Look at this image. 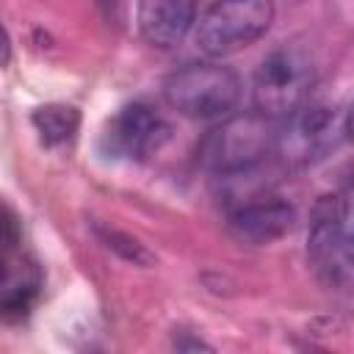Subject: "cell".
Masks as SVG:
<instances>
[{
	"instance_id": "cell-9",
	"label": "cell",
	"mask_w": 354,
	"mask_h": 354,
	"mask_svg": "<svg viewBox=\"0 0 354 354\" xmlns=\"http://www.w3.org/2000/svg\"><path fill=\"white\" fill-rule=\"evenodd\" d=\"M138 30L160 50H169L185 39L196 22V0H138Z\"/></svg>"
},
{
	"instance_id": "cell-11",
	"label": "cell",
	"mask_w": 354,
	"mask_h": 354,
	"mask_svg": "<svg viewBox=\"0 0 354 354\" xmlns=\"http://www.w3.org/2000/svg\"><path fill=\"white\" fill-rule=\"evenodd\" d=\"M100 232L105 235L108 246H111V249H116L119 254H124L127 260L141 263V266H149V263H152V254H149L138 241H133L130 235H122V232H116V230H100Z\"/></svg>"
},
{
	"instance_id": "cell-10",
	"label": "cell",
	"mask_w": 354,
	"mask_h": 354,
	"mask_svg": "<svg viewBox=\"0 0 354 354\" xmlns=\"http://www.w3.org/2000/svg\"><path fill=\"white\" fill-rule=\"evenodd\" d=\"M30 119H33V127H36L39 138H41L47 147H58V144L72 141L75 133H77V127H80V113H77V108L61 105V102L36 108Z\"/></svg>"
},
{
	"instance_id": "cell-1",
	"label": "cell",
	"mask_w": 354,
	"mask_h": 354,
	"mask_svg": "<svg viewBox=\"0 0 354 354\" xmlns=\"http://www.w3.org/2000/svg\"><path fill=\"white\" fill-rule=\"evenodd\" d=\"M163 97L169 108L185 119L216 122L235 111L241 100V80L230 66L216 61L185 64L166 77Z\"/></svg>"
},
{
	"instance_id": "cell-5",
	"label": "cell",
	"mask_w": 354,
	"mask_h": 354,
	"mask_svg": "<svg viewBox=\"0 0 354 354\" xmlns=\"http://www.w3.org/2000/svg\"><path fill=\"white\" fill-rule=\"evenodd\" d=\"M277 133L266 116H235L207 133L202 160L218 174H232L257 166L274 149Z\"/></svg>"
},
{
	"instance_id": "cell-14",
	"label": "cell",
	"mask_w": 354,
	"mask_h": 354,
	"mask_svg": "<svg viewBox=\"0 0 354 354\" xmlns=\"http://www.w3.org/2000/svg\"><path fill=\"white\" fill-rule=\"evenodd\" d=\"M6 277V268H3V260H0V279Z\"/></svg>"
},
{
	"instance_id": "cell-13",
	"label": "cell",
	"mask_w": 354,
	"mask_h": 354,
	"mask_svg": "<svg viewBox=\"0 0 354 354\" xmlns=\"http://www.w3.org/2000/svg\"><path fill=\"white\" fill-rule=\"evenodd\" d=\"M8 58H11V41H8V36H6V30L0 25V66L8 64Z\"/></svg>"
},
{
	"instance_id": "cell-2",
	"label": "cell",
	"mask_w": 354,
	"mask_h": 354,
	"mask_svg": "<svg viewBox=\"0 0 354 354\" xmlns=\"http://www.w3.org/2000/svg\"><path fill=\"white\" fill-rule=\"evenodd\" d=\"M274 22V0H216L196 22V47L210 58L254 44Z\"/></svg>"
},
{
	"instance_id": "cell-4",
	"label": "cell",
	"mask_w": 354,
	"mask_h": 354,
	"mask_svg": "<svg viewBox=\"0 0 354 354\" xmlns=\"http://www.w3.org/2000/svg\"><path fill=\"white\" fill-rule=\"evenodd\" d=\"M307 254L315 274L335 288H346L351 279V235L346 199L332 194L321 196L313 207Z\"/></svg>"
},
{
	"instance_id": "cell-3",
	"label": "cell",
	"mask_w": 354,
	"mask_h": 354,
	"mask_svg": "<svg viewBox=\"0 0 354 354\" xmlns=\"http://www.w3.org/2000/svg\"><path fill=\"white\" fill-rule=\"evenodd\" d=\"M315 80L313 61L299 47H279L254 72V108L266 119H285L307 102Z\"/></svg>"
},
{
	"instance_id": "cell-6",
	"label": "cell",
	"mask_w": 354,
	"mask_h": 354,
	"mask_svg": "<svg viewBox=\"0 0 354 354\" xmlns=\"http://www.w3.org/2000/svg\"><path fill=\"white\" fill-rule=\"evenodd\" d=\"M288 119V127L277 133L274 149L290 163H310L329 152L348 130L346 113L326 105H301Z\"/></svg>"
},
{
	"instance_id": "cell-8",
	"label": "cell",
	"mask_w": 354,
	"mask_h": 354,
	"mask_svg": "<svg viewBox=\"0 0 354 354\" xmlns=\"http://www.w3.org/2000/svg\"><path fill=\"white\" fill-rule=\"evenodd\" d=\"M296 224V210L271 191L252 194L230 205V230L238 241L263 246L285 238Z\"/></svg>"
},
{
	"instance_id": "cell-12",
	"label": "cell",
	"mask_w": 354,
	"mask_h": 354,
	"mask_svg": "<svg viewBox=\"0 0 354 354\" xmlns=\"http://www.w3.org/2000/svg\"><path fill=\"white\" fill-rule=\"evenodd\" d=\"M30 301H33V290L17 288V290H11V293H6L0 299V315H6V318H22V315H28Z\"/></svg>"
},
{
	"instance_id": "cell-7",
	"label": "cell",
	"mask_w": 354,
	"mask_h": 354,
	"mask_svg": "<svg viewBox=\"0 0 354 354\" xmlns=\"http://www.w3.org/2000/svg\"><path fill=\"white\" fill-rule=\"evenodd\" d=\"M169 138V124L163 116L147 102L122 105L102 130V149L111 158L122 160H144L155 155Z\"/></svg>"
}]
</instances>
